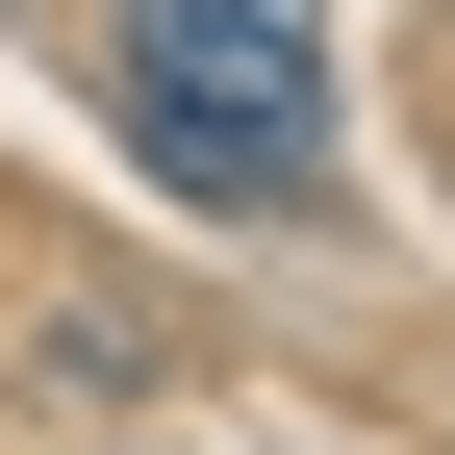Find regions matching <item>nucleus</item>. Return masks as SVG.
I'll list each match as a JSON object with an SVG mask.
<instances>
[{"label":"nucleus","mask_w":455,"mask_h":455,"mask_svg":"<svg viewBox=\"0 0 455 455\" xmlns=\"http://www.w3.org/2000/svg\"><path fill=\"white\" fill-rule=\"evenodd\" d=\"M101 101L127 152L228 228H304L329 203V26L304 0H101Z\"/></svg>","instance_id":"1"}]
</instances>
